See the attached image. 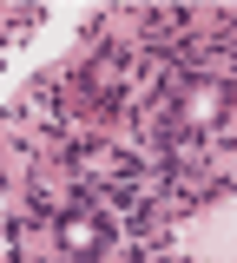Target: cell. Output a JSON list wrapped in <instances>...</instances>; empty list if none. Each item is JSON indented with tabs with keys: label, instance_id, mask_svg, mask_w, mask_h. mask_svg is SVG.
I'll use <instances>...</instances> for the list:
<instances>
[{
	"label": "cell",
	"instance_id": "cell-1",
	"mask_svg": "<svg viewBox=\"0 0 237 263\" xmlns=\"http://www.w3.org/2000/svg\"><path fill=\"white\" fill-rule=\"evenodd\" d=\"M224 119V79L211 72H171L158 86V132L165 138H191Z\"/></svg>",
	"mask_w": 237,
	"mask_h": 263
},
{
	"label": "cell",
	"instance_id": "cell-2",
	"mask_svg": "<svg viewBox=\"0 0 237 263\" xmlns=\"http://www.w3.org/2000/svg\"><path fill=\"white\" fill-rule=\"evenodd\" d=\"M60 250L72 263H105V250H112V197L86 191L72 204L66 217H60Z\"/></svg>",
	"mask_w": 237,
	"mask_h": 263
},
{
	"label": "cell",
	"instance_id": "cell-3",
	"mask_svg": "<svg viewBox=\"0 0 237 263\" xmlns=\"http://www.w3.org/2000/svg\"><path fill=\"white\" fill-rule=\"evenodd\" d=\"M86 92H93L99 112H112V105L125 99V66H119V60H93V66H86Z\"/></svg>",
	"mask_w": 237,
	"mask_h": 263
}]
</instances>
